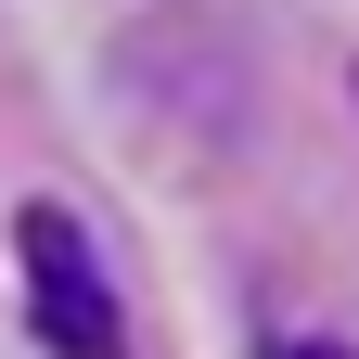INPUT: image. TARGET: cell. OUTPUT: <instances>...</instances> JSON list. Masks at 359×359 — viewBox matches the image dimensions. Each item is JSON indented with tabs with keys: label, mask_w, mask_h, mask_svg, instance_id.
<instances>
[{
	"label": "cell",
	"mask_w": 359,
	"mask_h": 359,
	"mask_svg": "<svg viewBox=\"0 0 359 359\" xmlns=\"http://www.w3.org/2000/svg\"><path fill=\"white\" fill-rule=\"evenodd\" d=\"M26 321L52 359H128V321H116V283H103V257H90V231L65 205H26Z\"/></svg>",
	"instance_id": "1"
},
{
	"label": "cell",
	"mask_w": 359,
	"mask_h": 359,
	"mask_svg": "<svg viewBox=\"0 0 359 359\" xmlns=\"http://www.w3.org/2000/svg\"><path fill=\"white\" fill-rule=\"evenodd\" d=\"M346 103H359V90H346Z\"/></svg>",
	"instance_id": "3"
},
{
	"label": "cell",
	"mask_w": 359,
	"mask_h": 359,
	"mask_svg": "<svg viewBox=\"0 0 359 359\" xmlns=\"http://www.w3.org/2000/svg\"><path fill=\"white\" fill-rule=\"evenodd\" d=\"M283 359H346V346H283Z\"/></svg>",
	"instance_id": "2"
}]
</instances>
